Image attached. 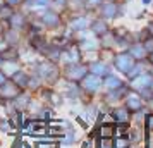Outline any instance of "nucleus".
Returning <instances> with one entry per match:
<instances>
[{"label": "nucleus", "instance_id": "1", "mask_svg": "<svg viewBox=\"0 0 153 148\" xmlns=\"http://www.w3.org/2000/svg\"><path fill=\"white\" fill-rule=\"evenodd\" d=\"M115 65H117L119 71H122V72H129L132 69V65H134V60H132L131 55H127V54H122V55H119L115 59Z\"/></svg>", "mask_w": 153, "mask_h": 148}, {"label": "nucleus", "instance_id": "2", "mask_svg": "<svg viewBox=\"0 0 153 148\" xmlns=\"http://www.w3.org/2000/svg\"><path fill=\"white\" fill-rule=\"evenodd\" d=\"M100 76L97 74H91V76H84L83 78V88L84 90H88V91H95L98 86H100Z\"/></svg>", "mask_w": 153, "mask_h": 148}, {"label": "nucleus", "instance_id": "3", "mask_svg": "<svg viewBox=\"0 0 153 148\" xmlns=\"http://www.w3.org/2000/svg\"><path fill=\"white\" fill-rule=\"evenodd\" d=\"M150 85H152V76L150 74H143V76H139L132 81V88H136V90H145Z\"/></svg>", "mask_w": 153, "mask_h": 148}, {"label": "nucleus", "instance_id": "4", "mask_svg": "<svg viewBox=\"0 0 153 148\" xmlns=\"http://www.w3.org/2000/svg\"><path fill=\"white\" fill-rule=\"evenodd\" d=\"M16 95H17V90H16L14 85H10V83H4V85H2V97L12 98Z\"/></svg>", "mask_w": 153, "mask_h": 148}, {"label": "nucleus", "instance_id": "5", "mask_svg": "<svg viewBox=\"0 0 153 148\" xmlns=\"http://www.w3.org/2000/svg\"><path fill=\"white\" fill-rule=\"evenodd\" d=\"M42 19H43V22H45L47 26H52V28L59 24V16L53 14V12H47V14H43Z\"/></svg>", "mask_w": 153, "mask_h": 148}, {"label": "nucleus", "instance_id": "6", "mask_svg": "<svg viewBox=\"0 0 153 148\" xmlns=\"http://www.w3.org/2000/svg\"><path fill=\"white\" fill-rule=\"evenodd\" d=\"M126 105H127L129 110H139V109H141V100H139L136 95H131V97L127 98V102H126Z\"/></svg>", "mask_w": 153, "mask_h": 148}, {"label": "nucleus", "instance_id": "7", "mask_svg": "<svg viewBox=\"0 0 153 148\" xmlns=\"http://www.w3.org/2000/svg\"><path fill=\"white\" fill-rule=\"evenodd\" d=\"M114 133H115V129L110 122H103V126L100 127V136L102 138H110V136H114Z\"/></svg>", "mask_w": 153, "mask_h": 148}, {"label": "nucleus", "instance_id": "8", "mask_svg": "<svg viewBox=\"0 0 153 148\" xmlns=\"http://www.w3.org/2000/svg\"><path fill=\"white\" fill-rule=\"evenodd\" d=\"M131 55L134 57V59H143V57L146 55V48L141 43H138V45L131 47Z\"/></svg>", "mask_w": 153, "mask_h": 148}, {"label": "nucleus", "instance_id": "9", "mask_svg": "<svg viewBox=\"0 0 153 148\" xmlns=\"http://www.w3.org/2000/svg\"><path fill=\"white\" fill-rule=\"evenodd\" d=\"M84 74H86V69L81 67V65H77L74 69H69V72H67V76H69L71 79H79V78H83Z\"/></svg>", "mask_w": 153, "mask_h": 148}, {"label": "nucleus", "instance_id": "10", "mask_svg": "<svg viewBox=\"0 0 153 148\" xmlns=\"http://www.w3.org/2000/svg\"><path fill=\"white\" fill-rule=\"evenodd\" d=\"M57 69L53 65H50V64H43L42 67H40V74H42L43 78H50V76H55Z\"/></svg>", "mask_w": 153, "mask_h": 148}, {"label": "nucleus", "instance_id": "11", "mask_svg": "<svg viewBox=\"0 0 153 148\" xmlns=\"http://www.w3.org/2000/svg\"><path fill=\"white\" fill-rule=\"evenodd\" d=\"M86 26H90V19H86V17H79V19H74L71 22L72 29H84Z\"/></svg>", "mask_w": 153, "mask_h": 148}, {"label": "nucleus", "instance_id": "12", "mask_svg": "<svg viewBox=\"0 0 153 148\" xmlns=\"http://www.w3.org/2000/svg\"><path fill=\"white\" fill-rule=\"evenodd\" d=\"M114 117H115L119 122H127V119H129V112H127V109H117V110L114 112Z\"/></svg>", "mask_w": 153, "mask_h": 148}, {"label": "nucleus", "instance_id": "13", "mask_svg": "<svg viewBox=\"0 0 153 148\" xmlns=\"http://www.w3.org/2000/svg\"><path fill=\"white\" fill-rule=\"evenodd\" d=\"M91 72H93V74H97V76H98V74L102 76V74L107 72V65L102 64V62H95L93 65H91Z\"/></svg>", "mask_w": 153, "mask_h": 148}, {"label": "nucleus", "instance_id": "14", "mask_svg": "<svg viewBox=\"0 0 153 148\" xmlns=\"http://www.w3.org/2000/svg\"><path fill=\"white\" fill-rule=\"evenodd\" d=\"M14 81H16V85L26 86V85H28V76H26V74H22V72H16V74H14Z\"/></svg>", "mask_w": 153, "mask_h": 148}, {"label": "nucleus", "instance_id": "15", "mask_svg": "<svg viewBox=\"0 0 153 148\" xmlns=\"http://www.w3.org/2000/svg\"><path fill=\"white\" fill-rule=\"evenodd\" d=\"M102 12H103L107 17H114V16L117 14V7H115L114 4H108V5H105V7L102 9Z\"/></svg>", "mask_w": 153, "mask_h": 148}, {"label": "nucleus", "instance_id": "16", "mask_svg": "<svg viewBox=\"0 0 153 148\" xmlns=\"http://www.w3.org/2000/svg\"><path fill=\"white\" fill-rule=\"evenodd\" d=\"M105 85L108 86V88H120V79L119 78H115V76H108L107 78V81H105Z\"/></svg>", "mask_w": 153, "mask_h": 148}, {"label": "nucleus", "instance_id": "17", "mask_svg": "<svg viewBox=\"0 0 153 148\" xmlns=\"http://www.w3.org/2000/svg\"><path fill=\"white\" fill-rule=\"evenodd\" d=\"M10 21H12V26L14 28H21V24L24 22L22 16H10Z\"/></svg>", "mask_w": 153, "mask_h": 148}, {"label": "nucleus", "instance_id": "18", "mask_svg": "<svg viewBox=\"0 0 153 148\" xmlns=\"http://www.w3.org/2000/svg\"><path fill=\"white\" fill-rule=\"evenodd\" d=\"M93 31H95V33H105V31H107V26H105L103 22L97 21L93 24Z\"/></svg>", "mask_w": 153, "mask_h": 148}, {"label": "nucleus", "instance_id": "19", "mask_svg": "<svg viewBox=\"0 0 153 148\" xmlns=\"http://www.w3.org/2000/svg\"><path fill=\"white\" fill-rule=\"evenodd\" d=\"M4 65H5V72H9V74H16L17 72V65L14 62H5Z\"/></svg>", "mask_w": 153, "mask_h": 148}, {"label": "nucleus", "instance_id": "20", "mask_svg": "<svg viewBox=\"0 0 153 148\" xmlns=\"http://www.w3.org/2000/svg\"><path fill=\"white\" fill-rule=\"evenodd\" d=\"M38 147L40 148H55V143L53 141H50V140H47V141H38Z\"/></svg>", "mask_w": 153, "mask_h": 148}, {"label": "nucleus", "instance_id": "21", "mask_svg": "<svg viewBox=\"0 0 153 148\" xmlns=\"http://www.w3.org/2000/svg\"><path fill=\"white\" fill-rule=\"evenodd\" d=\"M115 147H117V148H127V140H124V138H119V140L115 141Z\"/></svg>", "mask_w": 153, "mask_h": 148}, {"label": "nucleus", "instance_id": "22", "mask_svg": "<svg viewBox=\"0 0 153 148\" xmlns=\"http://www.w3.org/2000/svg\"><path fill=\"white\" fill-rule=\"evenodd\" d=\"M100 147L102 148H110L112 147V141L108 138H102V143H100Z\"/></svg>", "mask_w": 153, "mask_h": 148}, {"label": "nucleus", "instance_id": "23", "mask_svg": "<svg viewBox=\"0 0 153 148\" xmlns=\"http://www.w3.org/2000/svg\"><path fill=\"white\" fill-rule=\"evenodd\" d=\"M95 47H97L95 42H83V48L84 50H91V48H95Z\"/></svg>", "mask_w": 153, "mask_h": 148}, {"label": "nucleus", "instance_id": "24", "mask_svg": "<svg viewBox=\"0 0 153 148\" xmlns=\"http://www.w3.org/2000/svg\"><path fill=\"white\" fill-rule=\"evenodd\" d=\"M143 47L146 48V52H153V38H150V40H148Z\"/></svg>", "mask_w": 153, "mask_h": 148}, {"label": "nucleus", "instance_id": "25", "mask_svg": "<svg viewBox=\"0 0 153 148\" xmlns=\"http://www.w3.org/2000/svg\"><path fill=\"white\" fill-rule=\"evenodd\" d=\"M0 17H10V9L9 7L2 9V10H0Z\"/></svg>", "mask_w": 153, "mask_h": 148}, {"label": "nucleus", "instance_id": "26", "mask_svg": "<svg viewBox=\"0 0 153 148\" xmlns=\"http://www.w3.org/2000/svg\"><path fill=\"white\" fill-rule=\"evenodd\" d=\"M16 103H17V107L21 109V107H24V105H26V103H28V98H26V97H21V98L17 100Z\"/></svg>", "mask_w": 153, "mask_h": 148}, {"label": "nucleus", "instance_id": "27", "mask_svg": "<svg viewBox=\"0 0 153 148\" xmlns=\"http://www.w3.org/2000/svg\"><path fill=\"white\" fill-rule=\"evenodd\" d=\"M7 38H9V42H16V38H17V35L10 31V33H7Z\"/></svg>", "mask_w": 153, "mask_h": 148}, {"label": "nucleus", "instance_id": "28", "mask_svg": "<svg viewBox=\"0 0 153 148\" xmlns=\"http://www.w3.org/2000/svg\"><path fill=\"white\" fill-rule=\"evenodd\" d=\"M146 120H148V126L153 129V115H148V117H146Z\"/></svg>", "mask_w": 153, "mask_h": 148}, {"label": "nucleus", "instance_id": "29", "mask_svg": "<svg viewBox=\"0 0 153 148\" xmlns=\"http://www.w3.org/2000/svg\"><path fill=\"white\" fill-rule=\"evenodd\" d=\"M0 127H2V129H5V131H9V129H10V126H9L7 122H4V124H0Z\"/></svg>", "mask_w": 153, "mask_h": 148}, {"label": "nucleus", "instance_id": "30", "mask_svg": "<svg viewBox=\"0 0 153 148\" xmlns=\"http://www.w3.org/2000/svg\"><path fill=\"white\" fill-rule=\"evenodd\" d=\"M5 83V76H4V72H0V86Z\"/></svg>", "mask_w": 153, "mask_h": 148}, {"label": "nucleus", "instance_id": "31", "mask_svg": "<svg viewBox=\"0 0 153 148\" xmlns=\"http://www.w3.org/2000/svg\"><path fill=\"white\" fill-rule=\"evenodd\" d=\"M9 4H10V5H16V4H19V2H21V0H7Z\"/></svg>", "mask_w": 153, "mask_h": 148}, {"label": "nucleus", "instance_id": "32", "mask_svg": "<svg viewBox=\"0 0 153 148\" xmlns=\"http://www.w3.org/2000/svg\"><path fill=\"white\" fill-rule=\"evenodd\" d=\"M150 2H152V0H143V4H150Z\"/></svg>", "mask_w": 153, "mask_h": 148}, {"label": "nucleus", "instance_id": "33", "mask_svg": "<svg viewBox=\"0 0 153 148\" xmlns=\"http://www.w3.org/2000/svg\"><path fill=\"white\" fill-rule=\"evenodd\" d=\"M2 4H4V0H0V7H2Z\"/></svg>", "mask_w": 153, "mask_h": 148}, {"label": "nucleus", "instance_id": "34", "mask_svg": "<svg viewBox=\"0 0 153 148\" xmlns=\"http://www.w3.org/2000/svg\"><path fill=\"white\" fill-rule=\"evenodd\" d=\"M152 62H153V55H152Z\"/></svg>", "mask_w": 153, "mask_h": 148}]
</instances>
